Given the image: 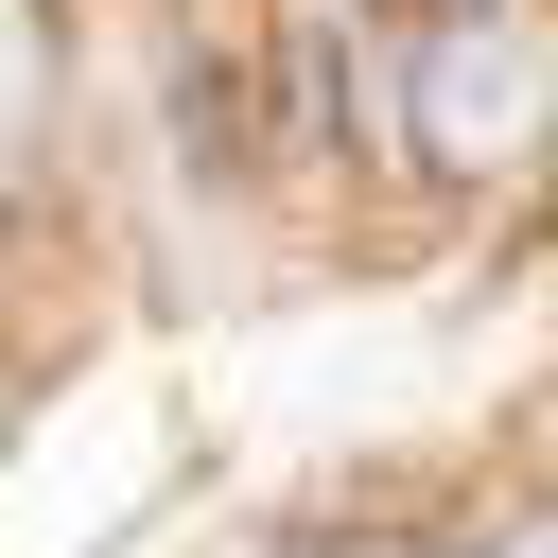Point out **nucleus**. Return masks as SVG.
<instances>
[{"instance_id": "nucleus-1", "label": "nucleus", "mask_w": 558, "mask_h": 558, "mask_svg": "<svg viewBox=\"0 0 558 558\" xmlns=\"http://www.w3.org/2000/svg\"><path fill=\"white\" fill-rule=\"evenodd\" d=\"M541 105H558V35H541L523 0H471V17H436V35L401 52V140L453 157V174H506V157L541 140Z\"/></svg>"}, {"instance_id": "nucleus-2", "label": "nucleus", "mask_w": 558, "mask_h": 558, "mask_svg": "<svg viewBox=\"0 0 558 558\" xmlns=\"http://www.w3.org/2000/svg\"><path fill=\"white\" fill-rule=\"evenodd\" d=\"M471 558H558V506H523V523H488Z\"/></svg>"}]
</instances>
